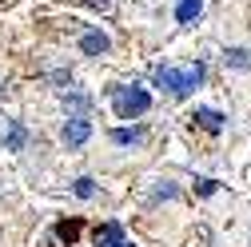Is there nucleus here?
Returning <instances> with one entry per match:
<instances>
[{
  "label": "nucleus",
  "instance_id": "obj_8",
  "mask_svg": "<svg viewBox=\"0 0 251 247\" xmlns=\"http://www.w3.org/2000/svg\"><path fill=\"white\" fill-rule=\"evenodd\" d=\"M144 140H148L144 128H116V132H112V144H116V148H140Z\"/></svg>",
  "mask_w": 251,
  "mask_h": 247
},
{
  "label": "nucleus",
  "instance_id": "obj_7",
  "mask_svg": "<svg viewBox=\"0 0 251 247\" xmlns=\"http://www.w3.org/2000/svg\"><path fill=\"white\" fill-rule=\"evenodd\" d=\"M80 231H84V223H80V220H60V223L52 227V235H56L60 243H64V247H76Z\"/></svg>",
  "mask_w": 251,
  "mask_h": 247
},
{
  "label": "nucleus",
  "instance_id": "obj_11",
  "mask_svg": "<svg viewBox=\"0 0 251 247\" xmlns=\"http://www.w3.org/2000/svg\"><path fill=\"white\" fill-rule=\"evenodd\" d=\"M28 144V132H24V124H12V128H8V136H4V148L8 151H20Z\"/></svg>",
  "mask_w": 251,
  "mask_h": 247
},
{
  "label": "nucleus",
  "instance_id": "obj_9",
  "mask_svg": "<svg viewBox=\"0 0 251 247\" xmlns=\"http://www.w3.org/2000/svg\"><path fill=\"white\" fill-rule=\"evenodd\" d=\"M224 64L235 68V72H247L251 68V48H227L224 52Z\"/></svg>",
  "mask_w": 251,
  "mask_h": 247
},
{
  "label": "nucleus",
  "instance_id": "obj_12",
  "mask_svg": "<svg viewBox=\"0 0 251 247\" xmlns=\"http://www.w3.org/2000/svg\"><path fill=\"white\" fill-rule=\"evenodd\" d=\"M80 199H92V196H96V179H92V175H80L76 179V188H72Z\"/></svg>",
  "mask_w": 251,
  "mask_h": 247
},
{
  "label": "nucleus",
  "instance_id": "obj_10",
  "mask_svg": "<svg viewBox=\"0 0 251 247\" xmlns=\"http://www.w3.org/2000/svg\"><path fill=\"white\" fill-rule=\"evenodd\" d=\"M203 12V0H179L176 4V24H192Z\"/></svg>",
  "mask_w": 251,
  "mask_h": 247
},
{
  "label": "nucleus",
  "instance_id": "obj_1",
  "mask_svg": "<svg viewBox=\"0 0 251 247\" xmlns=\"http://www.w3.org/2000/svg\"><path fill=\"white\" fill-rule=\"evenodd\" d=\"M151 80H155V88H164L168 96L187 100V96H192V92L207 80V68H203V64H187V68H172V64L164 68V64H160V68L151 72Z\"/></svg>",
  "mask_w": 251,
  "mask_h": 247
},
{
  "label": "nucleus",
  "instance_id": "obj_5",
  "mask_svg": "<svg viewBox=\"0 0 251 247\" xmlns=\"http://www.w3.org/2000/svg\"><path fill=\"white\" fill-rule=\"evenodd\" d=\"M96 247H136V239H128L120 223H100L96 227Z\"/></svg>",
  "mask_w": 251,
  "mask_h": 247
},
{
  "label": "nucleus",
  "instance_id": "obj_15",
  "mask_svg": "<svg viewBox=\"0 0 251 247\" xmlns=\"http://www.w3.org/2000/svg\"><path fill=\"white\" fill-rule=\"evenodd\" d=\"M215 188H219L215 179H200V183H196V192H200V196H215Z\"/></svg>",
  "mask_w": 251,
  "mask_h": 247
},
{
  "label": "nucleus",
  "instance_id": "obj_13",
  "mask_svg": "<svg viewBox=\"0 0 251 247\" xmlns=\"http://www.w3.org/2000/svg\"><path fill=\"white\" fill-rule=\"evenodd\" d=\"M64 104H68V108H76V112H84L92 100H88V96H80V92H68V96H64Z\"/></svg>",
  "mask_w": 251,
  "mask_h": 247
},
{
  "label": "nucleus",
  "instance_id": "obj_6",
  "mask_svg": "<svg viewBox=\"0 0 251 247\" xmlns=\"http://www.w3.org/2000/svg\"><path fill=\"white\" fill-rule=\"evenodd\" d=\"M80 52H84V56H108V52H112V36L100 32V28H92V32L80 36Z\"/></svg>",
  "mask_w": 251,
  "mask_h": 247
},
{
  "label": "nucleus",
  "instance_id": "obj_16",
  "mask_svg": "<svg viewBox=\"0 0 251 247\" xmlns=\"http://www.w3.org/2000/svg\"><path fill=\"white\" fill-rule=\"evenodd\" d=\"M52 84H72V72H52Z\"/></svg>",
  "mask_w": 251,
  "mask_h": 247
},
{
  "label": "nucleus",
  "instance_id": "obj_3",
  "mask_svg": "<svg viewBox=\"0 0 251 247\" xmlns=\"http://www.w3.org/2000/svg\"><path fill=\"white\" fill-rule=\"evenodd\" d=\"M60 140H64L68 148H84L92 140V120L88 116H68L64 128H60Z\"/></svg>",
  "mask_w": 251,
  "mask_h": 247
},
{
  "label": "nucleus",
  "instance_id": "obj_2",
  "mask_svg": "<svg viewBox=\"0 0 251 247\" xmlns=\"http://www.w3.org/2000/svg\"><path fill=\"white\" fill-rule=\"evenodd\" d=\"M108 96H112V112L120 120H140L151 108V92L140 88V84H112Z\"/></svg>",
  "mask_w": 251,
  "mask_h": 247
},
{
  "label": "nucleus",
  "instance_id": "obj_14",
  "mask_svg": "<svg viewBox=\"0 0 251 247\" xmlns=\"http://www.w3.org/2000/svg\"><path fill=\"white\" fill-rule=\"evenodd\" d=\"M176 196H179V192L172 188V183H160V188H155V196H151V199H176Z\"/></svg>",
  "mask_w": 251,
  "mask_h": 247
},
{
  "label": "nucleus",
  "instance_id": "obj_17",
  "mask_svg": "<svg viewBox=\"0 0 251 247\" xmlns=\"http://www.w3.org/2000/svg\"><path fill=\"white\" fill-rule=\"evenodd\" d=\"M0 96H4V84H0Z\"/></svg>",
  "mask_w": 251,
  "mask_h": 247
},
{
  "label": "nucleus",
  "instance_id": "obj_4",
  "mask_svg": "<svg viewBox=\"0 0 251 247\" xmlns=\"http://www.w3.org/2000/svg\"><path fill=\"white\" fill-rule=\"evenodd\" d=\"M192 124H196V128H203L207 136H219V132L227 128V116L215 112V108H196V112H192Z\"/></svg>",
  "mask_w": 251,
  "mask_h": 247
}]
</instances>
